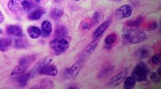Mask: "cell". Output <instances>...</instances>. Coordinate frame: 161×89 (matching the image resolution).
Segmentation results:
<instances>
[{"label":"cell","mask_w":161,"mask_h":89,"mask_svg":"<svg viewBox=\"0 0 161 89\" xmlns=\"http://www.w3.org/2000/svg\"><path fill=\"white\" fill-rule=\"evenodd\" d=\"M123 39L127 43L136 44L143 42L146 39V35L142 30L137 29H130L125 31Z\"/></svg>","instance_id":"1"},{"label":"cell","mask_w":161,"mask_h":89,"mask_svg":"<svg viewBox=\"0 0 161 89\" xmlns=\"http://www.w3.org/2000/svg\"><path fill=\"white\" fill-rule=\"evenodd\" d=\"M8 8L14 13H25L30 11L31 4L27 0H10Z\"/></svg>","instance_id":"2"},{"label":"cell","mask_w":161,"mask_h":89,"mask_svg":"<svg viewBox=\"0 0 161 89\" xmlns=\"http://www.w3.org/2000/svg\"><path fill=\"white\" fill-rule=\"evenodd\" d=\"M149 74V69L143 62H140L135 67L132 72V76L136 81L139 82H142L147 80V76Z\"/></svg>","instance_id":"3"},{"label":"cell","mask_w":161,"mask_h":89,"mask_svg":"<svg viewBox=\"0 0 161 89\" xmlns=\"http://www.w3.org/2000/svg\"><path fill=\"white\" fill-rule=\"evenodd\" d=\"M69 41L64 37H58L50 42V47L56 54H60L69 48Z\"/></svg>","instance_id":"4"},{"label":"cell","mask_w":161,"mask_h":89,"mask_svg":"<svg viewBox=\"0 0 161 89\" xmlns=\"http://www.w3.org/2000/svg\"><path fill=\"white\" fill-rule=\"evenodd\" d=\"M132 14V9L128 4H125L119 7L115 12V17L118 19L130 17Z\"/></svg>","instance_id":"5"},{"label":"cell","mask_w":161,"mask_h":89,"mask_svg":"<svg viewBox=\"0 0 161 89\" xmlns=\"http://www.w3.org/2000/svg\"><path fill=\"white\" fill-rule=\"evenodd\" d=\"M38 73L42 75H48L51 76H55L58 74V70L56 66L53 64H48L46 66L42 68L40 70H39Z\"/></svg>","instance_id":"6"},{"label":"cell","mask_w":161,"mask_h":89,"mask_svg":"<svg viewBox=\"0 0 161 89\" xmlns=\"http://www.w3.org/2000/svg\"><path fill=\"white\" fill-rule=\"evenodd\" d=\"M127 75V71L123 70L121 72L119 73L115 76L113 77L109 81V85L112 86H118L120 84V83L123 81L125 78L126 77Z\"/></svg>","instance_id":"7"},{"label":"cell","mask_w":161,"mask_h":89,"mask_svg":"<svg viewBox=\"0 0 161 89\" xmlns=\"http://www.w3.org/2000/svg\"><path fill=\"white\" fill-rule=\"evenodd\" d=\"M30 65H28L27 64H25V63L20 62L19 63V64L14 67V69H13L12 71L11 76L13 77H16V76H19L22 75V74L26 71L27 70L28 67H29Z\"/></svg>","instance_id":"8"},{"label":"cell","mask_w":161,"mask_h":89,"mask_svg":"<svg viewBox=\"0 0 161 89\" xmlns=\"http://www.w3.org/2000/svg\"><path fill=\"white\" fill-rule=\"evenodd\" d=\"M82 66V61H78L67 70V74L70 77H75L79 74Z\"/></svg>","instance_id":"9"},{"label":"cell","mask_w":161,"mask_h":89,"mask_svg":"<svg viewBox=\"0 0 161 89\" xmlns=\"http://www.w3.org/2000/svg\"><path fill=\"white\" fill-rule=\"evenodd\" d=\"M110 24V21H106V22H103L97 28V29L95 31L94 34L92 35V38L94 39H97L100 37V36H102L103 34L105 32L106 29L109 27V26Z\"/></svg>","instance_id":"10"},{"label":"cell","mask_w":161,"mask_h":89,"mask_svg":"<svg viewBox=\"0 0 161 89\" xmlns=\"http://www.w3.org/2000/svg\"><path fill=\"white\" fill-rule=\"evenodd\" d=\"M7 33L10 36H15L17 37H21L23 36L22 28L17 25L8 26L7 28Z\"/></svg>","instance_id":"11"},{"label":"cell","mask_w":161,"mask_h":89,"mask_svg":"<svg viewBox=\"0 0 161 89\" xmlns=\"http://www.w3.org/2000/svg\"><path fill=\"white\" fill-rule=\"evenodd\" d=\"M42 34L43 37H47L50 36L53 31V27H52L51 23L49 21H44L42 23Z\"/></svg>","instance_id":"12"},{"label":"cell","mask_w":161,"mask_h":89,"mask_svg":"<svg viewBox=\"0 0 161 89\" xmlns=\"http://www.w3.org/2000/svg\"><path fill=\"white\" fill-rule=\"evenodd\" d=\"M27 32L30 37L32 39H37L42 35L40 29L35 26H30L27 28Z\"/></svg>","instance_id":"13"},{"label":"cell","mask_w":161,"mask_h":89,"mask_svg":"<svg viewBox=\"0 0 161 89\" xmlns=\"http://www.w3.org/2000/svg\"><path fill=\"white\" fill-rule=\"evenodd\" d=\"M53 61V59H52V57L50 56H45L44 57L43 59H42L40 61H39L37 64H36V66L35 67V72H38L39 70H40L42 68L46 66L47 65L50 64Z\"/></svg>","instance_id":"14"},{"label":"cell","mask_w":161,"mask_h":89,"mask_svg":"<svg viewBox=\"0 0 161 89\" xmlns=\"http://www.w3.org/2000/svg\"><path fill=\"white\" fill-rule=\"evenodd\" d=\"M45 9H42V8H39V9H35V11H33L31 12L30 14H29V15H28V19L32 21L38 20L42 17V15L45 14Z\"/></svg>","instance_id":"15"},{"label":"cell","mask_w":161,"mask_h":89,"mask_svg":"<svg viewBox=\"0 0 161 89\" xmlns=\"http://www.w3.org/2000/svg\"><path fill=\"white\" fill-rule=\"evenodd\" d=\"M97 44H98V41L97 39H95L94 41H92V42H90L89 44H88V46L86 47V49H85V51L83 52V57H86L87 56H89L92 53L93 51L95 50L96 46H97Z\"/></svg>","instance_id":"16"},{"label":"cell","mask_w":161,"mask_h":89,"mask_svg":"<svg viewBox=\"0 0 161 89\" xmlns=\"http://www.w3.org/2000/svg\"><path fill=\"white\" fill-rule=\"evenodd\" d=\"M31 76V73H27V74H22V75L19 76V78L17 79V83L21 87H25L27 85V83L29 81Z\"/></svg>","instance_id":"17"},{"label":"cell","mask_w":161,"mask_h":89,"mask_svg":"<svg viewBox=\"0 0 161 89\" xmlns=\"http://www.w3.org/2000/svg\"><path fill=\"white\" fill-rule=\"evenodd\" d=\"M115 69V66H110L106 67L105 69H104L100 73V74L98 75V78H105L113 74L114 71Z\"/></svg>","instance_id":"18"},{"label":"cell","mask_w":161,"mask_h":89,"mask_svg":"<svg viewBox=\"0 0 161 89\" xmlns=\"http://www.w3.org/2000/svg\"><path fill=\"white\" fill-rule=\"evenodd\" d=\"M124 81V88L125 89H131L136 85V81L132 76H128L125 78Z\"/></svg>","instance_id":"19"},{"label":"cell","mask_w":161,"mask_h":89,"mask_svg":"<svg viewBox=\"0 0 161 89\" xmlns=\"http://www.w3.org/2000/svg\"><path fill=\"white\" fill-rule=\"evenodd\" d=\"M63 15V9L62 8L54 7L51 10L50 16L54 19H58Z\"/></svg>","instance_id":"20"},{"label":"cell","mask_w":161,"mask_h":89,"mask_svg":"<svg viewBox=\"0 0 161 89\" xmlns=\"http://www.w3.org/2000/svg\"><path fill=\"white\" fill-rule=\"evenodd\" d=\"M136 54L137 58L142 59L148 56L149 51L146 47H141V48L137 49Z\"/></svg>","instance_id":"21"},{"label":"cell","mask_w":161,"mask_h":89,"mask_svg":"<svg viewBox=\"0 0 161 89\" xmlns=\"http://www.w3.org/2000/svg\"><path fill=\"white\" fill-rule=\"evenodd\" d=\"M12 45V40L9 39H0V50L6 51Z\"/></svg>","instance_id":"22"},{"label":"cell","mask_w":161,"mask_h":89,"mask_svg":"<svg viewBox=\"0 0 161 89\" xmlns=\"http://www.w3.org/2000/svg\"><path fill=\"white\" fill-rule=\"evenodd\" d=\"M142 17H139L136 18V19H132V20H129L128 22H127L126 24L128 26V27H139L141 25V24L142 22Z\"/></svg>","instance_id":"23"},{"label":"cell","mask_w":161,"mask_h":89,"mask_svg":"<svg viewBox=\"0 0 161 89\" xmlns=\"http://www.w3.org/2000/svg\"><path fill=\"white\" fill-rule=\"evenodd\" d=\"M103 14L102 13H100L99 12H95L94 15H93V17L92 18V19H91V24H92V27L93 26H95L97 24L99 23L100 21L103 18Z\"/></svg>","instance_id":"24"},{"label":"cell","mask_w":161,"mask_h":89,"mask_svg":"<svg viewBox=\"0 0 161 89\" xmlns=\"http://www.w3.org/2000/svg\"><path fill=\"white\" fill-rule=\"evenodd\" d=\"M27 41L25 39L22 38V36L18 37V39L15 40V46L17 47V48H25V47L27 46Z\"/></svg>","instance_id":"25"},{"label":"cell","mask_w":161,"mask_h":89,"mask_svg":"<svg viewBox=\"0 0 161 89\" xmlns=\"http://www.w3.org/2000/svg\"><path fill=\"white\" fill-rule=\"evenodd\" d=\"M116 40H117V35L115 33H112L105 38V42L107 44H108V45H111V44L115 43Z\"/></svg>","instance_id":"26"},{"label":"cell","mask_w":161,"mask_h":89,"mask_svg":"<svg viewBox=\"0 0 161 89\" xmlns=\"http://www.w3.org/2000/svg\"><path fill=\"white\" fill-rule=\"evenodd\" d=\"M55 34L58 37H64L67 34V29L64 27H60L57 29L55 31Z\"/></svg>","instance_id":"27"},{"label":"cell","mask_w":161,"mask_h":89,"mask_svg":"<svg viewBox=\"0 0 161 89\" xmlns=\"http://www.w3.org/2000/svg\"><path fill=\"white\" fill-rule=\"evenodd\" d=\"M81 26L82 29H89L90 27H92V24H91V20L88 21V20H84L81 24Z\"/></svg>","instance_id":"28"},{"label":"cell","mask_w":161,"mask_h":89,"mask_svg":"<svg viewBox=\"0 0 161 89\" xmlns=\"http://www.w3.org/2000/svg\"><path fill=\"white\" fill-rule=\"evenodd\" d=\"M53 82L50 81L48 80H45L42 82V86L41 88H50L53 87Z\"/></svg>","instance_id":"29"},{"label":"cell","mask_w":161,"mask_h":89,"mask_svg":"<svg viewBox=\"0 0 161 89\" xmlns=\"http://www.w3.org/2000/svg\"><path fill=\"white\" fill-rule=\"evenodd\" d=\"M150 79H151L154 83H158L160 82V76L158 75L157 73H152L150 74Z\"/></svg>","instance_id":"30"},{"label":"cell","mask_w":161,"mask_h":89,"mask_svg":"<svg viewBox=\"0 0 161 89\" xmlns=\"http://www.w3.org/2000/svg\"><path fill=\"white\" fill-rule=\"evenodd\" d=\"M160 54H155L153 56L152 62L154 64H158L160 62Z\"/></svg>","instance_id":"31"},{"label":"cell","mask_w":161,"mask_h":89,"mask_svg":"<svg viewBox=\"0 0 161 89\" xmlns=\"http://www.w3.org/2000/svg\"><path fill=\"white\" fill-rule=\"evenodd\" d=\"M4 20V16L3 14H2V12L0 11V24L3 22Z\"/></svg>","instance_id":"32"},{"label":"cell","mask_w":161,"mask_h":89,"mask_svg":"<svg viewBox=\"0 0 161 89\" xmlns=\"http://www.w3.org/2000/svg\"><path fill=\"white\" fill-rule=\"evenodd\" d=\"M160 68H158V74L159 75V76H160V74H161V72H160Z\"/></svg>","instance_id":"33"},{"label":"cell","mask_w":161,"mask_h":89,"mask_svg":"<svg viewBox=\"0 0 161 89\" xmlns=\"http://www.w3.org/2000/svg\"><path fill=\"white\" fill-rule=\"evenodd\" d=\"M36 1H37V2H40V0H36Z\"/></svg>","instance_id":"34"},{"label":"cell","mask_w":161,"mask_h":89,"mask_svg":"<svg viewBox=\"0 0 161 89\" xmlns=\"http://www.w3.org/2000/svg\"><path fill=\"white\" fill-rule=\"evenodd\" d=\"M75 1H80V0H75Z\"/></svg>","instance_id":"35"}]
</instances>
